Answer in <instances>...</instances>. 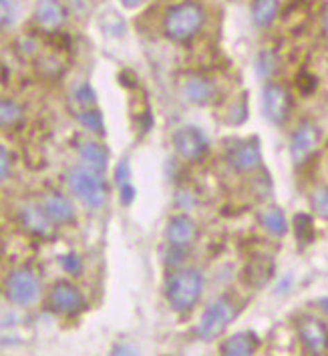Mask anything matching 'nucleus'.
<instances>
[{
  "label": "nucleus",
  "instance_id": "nucleus-19",
  "mask_svg": "<svg viewBox=\"0 0 328 356\" xmlns=\"http://www.w3.org/2000/svg\"><path fill=\"white\" fill-rule=\"evenodd\" d=\"M250 13L258 29H268L280 13V0H252Z\"/></svg>",
  "mask_w": 328,
  "mask_h": 356
},
{
  "label": "nucleus",
  "instance_id": "nucleus-17",
  "mask_svg": "<svg viewBox=\"0 0 328 356\" xmlns=\"http://www.w3.org/2000/svg\"><path fill=\"white\" fill-rule=\"evenodd\" d=\"M258 346L260 338L254 332H238L222 342L220 353L224 356H252L258 350Z\"/></svg>",
  "mask_w": 328,
  "mask_h": 356
},
{
  "label": "nucleus",
  "instance_id": "nucleus-25",
  "mask_svg": "<svg viewBox=\"0 0 328 356\" xmlns=\"http://www.w3.org/2000/svg\"><path fill=\"white\" fill-rule=\"evenodd\" d=\"M294 229H296V236L298 240L302 242H310L312 236H314V225H312V218L306 213H298L294 218Z\"/></svg>",
  "mask_w": 328,
  "mask_h": 356
},
{
  "label": "nucleus",
  "instance_id": "nucleus-5",
  "mask_svg": "<svg viewBox=\"0 0 328 356\" xmlns=\"http://www.w3.org/2000/svg\"><path fill=\"white\" fill-rule=\"evenodd\" d=\"M4 294L13 304L31 306L39 300L40 278L28 268H19L8 274V278L4 282Z\"/></svg>",
  "mask_w": 328,
  "mask_h": 356
},
{
  "label": "nucleus",
  "instance_id": "nucleus-18",
  "mask_svg": "<svg viewBox=\"0 0 328 356\" xmlns=\"http://www.w3.org/2000/svg\"><path fill=\"white\" fill-rule=\"evenodd\" d=\"M79 159L83 165L95 169L99 173H105V169L109 165V149L97 141H85L79 145Z\"/></svg>",
  "mask_w": 328,
  "mask_h": 356
},
{
  "label": "nucleus",
  "instance_id": "nucleus-28",
  "mask_svg": "<svg viewBox=\"0 0 328 356\" xmlns=\"http://www.w3.org/2000/svg\"><path fill=\"white\" fill-rule=\"evenodd\" d=\"M75 99H77V103L83 107V109H89V107H93L97 101L95 91L91 89V85H81L77 91H75Z\"/></svg>",
  "mask_w": 328,
  "mask_h": 356
},
{
  "label": "nucleus",
  "instance_id": "nucleus-4",
  "mask_svg": "<svg viewBox=\"0 0 328 356\" xmlns=\"http://www.w3.org/2000/svg\"><path fill=\"white\" fill-rule=\"evenodd\" d=\"M236 316V306L230 298H218L215 302H212L204 314H202V320L195 328V334L202 340H213L220 334H224V330L230 326V322Z\"/></svg>",
  "mask_w": 328,
  "mask_h": 356
},
{
  "label": "nucleus",
  "instance_id": "nucleus-27",
  "mask_svg": "<svg viewBox=\"0 0 328 356\" xmlns=\"http://www.w3.org/2000/svg\"><path fill=\"white\" fill-rule=\"evenodd\" d=\"M17 19V6L13 0H0V29L10 26Z\"/></svg>",
  "mask_w": 328,
  "mask_h": 356
},
{
  "label": "nucleus",
  "instance_id": "nucleus-31",
  "mask_svg": "<svg viewBox=\"0 0 328 356\" xmlns=\"http://www.w3.org/2000/svg\"><path fill=\"white\" fill-rule=\"evenodd\" d=\"M10 175V155L0 145V184Z\"/></svg>",
  "mask_w": 328,
  "mask_h": 356
},
{
  "label": "nucleus",
  "instance_id": "nucleus-12",
  "mask_svg": "<svg viewBox=\"0 0 328 356\" xmlns=\"http://www.w3.org/2000/svg\"><path fill=\"white\" fill-rule=\"evenodd\" d=\"M197 238V225L188 213H177L165 225V240L174 250H188Z\"/></svg>",
  "mask_w": 328,
  "mask_h": 356
},
{
  "label": "nucleus",
  "instance_id": "nucleus-13",
  "mask_svg": "<svg viewBox=\"0 0 328 356\" xmlns=\"http://www.w3.org/2000/svg\"><path fill=\"white\" fill-rule=\"evenodd\" d=\"M33 19L44 33H55L67 22V8L58 0H39Z\"/></svg>",
  "mask_w": 328,
  "mask_h": 356
},
{
  "label": "nucleus",
  "instance_id": "nucleus-20",
  "mask_svg": "<svg viewBox=\"0 0 328 356\" xmlns=\"http://www.w3.org/2000/svg\"><path fill=\"white\" fill-rule=\"evenodd\" d=\"M272 270H274V264L270 260H264V258H256L246 266V272H244V278L250 286H264L266 282L270 280Z\"/></svg>",
  "mask_w": 328,
  "mask_h": 356
},
{
  "label": "nucleus",
  "instance_id": "nucleus-21",
  "mask_svg": "<svg viewBox=\"0 0 328 356\" xmlns=\"http://www.w3.org/2000/svg\"><path fill=\"white\" fill-rule=\"evenodd\" d=\"M260 224L262 227L272 234V236H284L286 232H288V222H286V216H284V211L282 209H278V207H270V209H266V211H262V216H260Z\"/></svg>",
  "mask_w": 328,
  "mask_h": 356
},
{
  "label": "nucleus",
  "instance_id": "nucleus-22",
  "mask_svg": "<svg viewBox=\"0 0 328 356\" xmlns=\"http://www.w3.org/2000/svg\"><path fill=\"white\" fill-rule=\"evenodd\" d=\"M24 109L13 99H0V129H10L22 121Z\"/></svg>",
  "mask_w": 328,
  "mask_h": 356
},
{
  "label": "nucleus",
  "instance_id": "nucleus-26",
  "mask_svg": "<svg viewBox=\"0 0 328 356\" xmlns=\"http://www.w3.org/2000/svg\"><path fill=\"white\" fill-rule=\"evenodd\" d=\"M276 71H278V56L270 51H264L258 56V73L262 76H272Z\"/></svg>",
  "mask_w": 328,
  "mask_h": 356
},
{
  "label": "nucleus",
  "instance_id": "nucleus-34",
  "mask_svg": "<svg viewBox=\"0 0 328 356\" xmlns=\"http://www.w3.org/2000/svg\"><path fill=\"white\" fill-rule=\"evenodd\" d=\"M318 306H320V310H322V312L328 316V298H320Z\"/></svg>",
  "mask_w": 328,
  "mask_h": 356
},
{
  "label": "nucleus",
  "instance_id": "nucleus-6",
  "mask_svg": "<svg viewBox=\"0 0 328 356\" xmlns=\"http://www.w3.org/2000/svg\"><path fill=\"white\" fill-rule=\"evenodd\" d=\"M47 306H49V310H53L55 314H60V316H75L85 308V298L75 284L58 282L51 288V292L47 296Z\"/></svg>",
  "mask_w": 328,
  "mask_h": 356
},
{
  "label": "nucleus",
  "instance_id": "nucleus-9",
  "mask_svg": "<svg viewBox=\"0 0 328 356\" xmlns=\"http://www.w3.org/2000/svg\"><path fill=\"white\" fill-rule=\"evenodd\" d=\"M320 143V131L312 123H302L296 131L292 133L290 139V157L296 165L309 161L312 153L318 149Z\"/></svg>",
  "mask_w": 328,
  "mask_h": 356
},
{
  "label": "nucleus",
  "instance_id": "nucleus-8",
  "mask_svg": "<svg viewBox=\"0 0 328 356\" xmlns=\"http://www.w3.org/2000/svg\"><path fill=\"white\" fill-rule=\"evenodd\" d=\"M262 109L266 119L282 125L290 115V93L278 83H268L262 91Z\"/></svg>",
  "mask_w": 328,
  "mask_h": 356
},
{
  "label": "nucleus",
  "instance_id": "nucleus-14",
  "mask_svg": "<svg viewBox=\"0 0 328 356\" xmlns=\"http://www.w3.org/2000/svg\"><path fill=\"white\" fill-rule=\"evenodd\" d=\"M40 206H42V209L47 211V216L53 220L55 225L71 224L75 220V206L65 193H58V191L47 193L42 197Z\"/></svg>",
  "mask_w": 328,
  "mask_h": 356
},
{
  "label": "nucleus",
  "instance_id": "nucleus-23",
  "mask_svg": "<svg viewBox=\"0 0 328 356\" xmlns=\"http://www.w3.org/2000/svg\"><path fill=\"white\" fill-rule=\"evenodd\" d=\"M79 123L87 129V131L95 133V135H103L105 133V123H103V115L97 111L95 107L83 109L77 115Z\"/></svg>",
  "mask_w": 328,
  "mask_h": 356
},
{
  "label": "nucleus",
  "instance_id": "nucleus-1",
  "mask_svg": "<svg viewBox=\"0 0 328 356\" xmlns=\"http://www.w3.org/2000/svg\"><path fill=\"white\" fill-rule=\"evenodd\" d=\"M206 24V10L195 0H183L170 6L161 20L163 35L174 42H190L202 33Z\"/></svg>",
  "mask_w": 328,
  "mask_h": 356
},
{
  "label": "nucleus",
  "instance_id": "nucleus-35",
  "mask_svg": "<svg viewBox=\"0 0 328 356\" xmlns=\"http://www.w3.org/2000/svg\"><path fill=\"white\" fill-rule=\"evenodd\" d=\"M322 29H325V33H328V6L327 10L322 13Z\"/></svg>",
  "mask_w": 328,
  "mask_h": 356
},
{
  "label": "nucleus",
  "instance_id": "nucleus-10",
  "mask_svg": "<svg viewBox=\"0 0 328 356\" xmlns=\"http://www.w3.org/2000/svg\"><path fill=\"white\" fill-rule=\"evenodd\" d=\"M298 337L309 355H325L328 353V326L318 318L300 320L298 324Z\"/></svg>",
  "mask_w": 328,
  "mask_h": 356
},
{
  "label": "nucleus",
  "instance_id": "nucleus-11",
  "mask_svg": "<svg viewBox=\"0 0 328 356\" xmlns=\"http://www.w3.org/2000/svg\"><path fill=\"white\" fill-rule=\"evenodd\" d=\"M228 163L236 171H252L260 165L262 161V149H260V141L254 139H244V141H236L232 147L226 153Z\"/></svg>",
  "mask_w": 328,
  "mask_h": 356
},
{
  "label": "nucleus",
  "instance_id": "nucleus-3",
  "mask_svg": "<svg viewBox=\"0 0 328 356\" xmlns=\"http://www.w3.org/2000/svg\"><path fill=\"white\" fill-rule=\"evenodd\" d=\"M67 186L79 202H83L87 207L97 209L107 202L109 188H107V181L103 179V173L87 165L71 169L67 173Z\"/></svg>",
  "mask_w": 328,
  "mask_h": 356
},
{
  "label": "nucleus",
  "instance_id": "nucleus-15",
  "mask_svg": "<svg viewBox=\"0 0 328 356\" xmlns=\"http://www.w3.org/2000/svg\"><path fill=\"white\" fill-rule=\"evenodd\" d=\"M20 224L28 234L39 236V238L53 236V229H55L53 220L47 216L42 206H35V204H28L20 209Z\"/></svg>",
  "mask_w": 328,
  "mask_h": 356
},
{
  "label": "nucleus",
  "instance_id": "nucleus-29",
  "mask_svg": "<svg viewBox=\"0 0 328 356\" xmlns=\"http://www.w3.org/2000/svg\"><path fill=\"white\" fill-rule=\"evenodd\" d=\"M60 266H63L65 272H69L73 276H79L81 270H83V262H81V258H79L77 254H65L60 258Z\"/></svg>",
  "mask_w": 328,
  "mask_h": 356
},
{
  "label": "nucleus",
  "instance_id": "nucleus-16",
  "mask_svg": "<svg viewBox=\"0 0 328 356\" xmlns=\"http://www.w3.org/2000/svg\"><path fill=\"white\" fill-rule=\"evenodd\" d=\"M183 97L193 105H210L218 97V87L206 76H190L183 83Z\"/></svg>",
  "mask_w": 328,
  "mask_h": 356
},
{
  "label": "nucleus",
  "instance_id": "nucleus-24",
  "mask_svg": "<svg viewBox=\"0 0 328 356\" xmlns=\"http://www.w3.org/2000/svg\"><path fill=\"white\" fill-rule=\"evenodd\" d=\"M310 206L322 220H328V188H318L310 195Z\"/></svg>",
  "mask_w": 328,
  "mask_h": 356
},
{
  "label": "nucleus",
  "instance_id": "nucleus-32",
  "mask_svg": "<svg viewBox=\"0 0 328 356\" xmlns=\"http://www.w3.org/2000/svg\"><path fill=\"white\" fill-rule=\"evenodd\" d=\"M129 161L127 159H123L119 165H117V184L119 186H123V184H127L129 181Z\"/></svg>",
  "mask_w": 328,
  "mask_h": 356
},
{
  "label": "nucleus",
  "instance_id": "nucleus-30",
  "mask_svg": "<svg viewBox=\"0 0 328 356\" xmlns=\"http://www.w3.org/2000/svg\"><path fill=\"white\" fill-rule=\"evenodd\" d=\"M119 200H121L123 206H131L133 204V200H136V188L129 181L123 184V186H119Z\"/></svg>",
  "mask_w": 328,
  "mask_h": 356
},
{
  "label": "nucleus",
  "instance_id": "nucleus-2",
  "mask_svg": "<svg viewBox=\"0 0 328 356\" xmlns=\"http://www.w3.org/2000/svg\"><path fill=\"white\" fill-rule=\"evenodd\" d=\"M204 284L206 280L197 270L186 268V270L174 272L165 284V298H167L170 308L177 314L192 312L193 306L197 304L204 292Z\"/></svg>",
  "mask_w": 328,
  "mask_h": 356
},
{
  "label": "nucleus",
  "instance_id": "nucleus-7",
  "mask_svg": "<svg viewBox=\"0 0 328 356\" xmlns=\"http://www.w3.org/2000/svg\"><path fill=\"white\" fill-rule=\"evenodd\" d=\"M174 147L177 155L190 163L204 159L208 153V137L197 127H181L174 133Z\"/></svg>",
  "mask_w": 328,
  "mask_h": 356
},
{
  "label": "nucleus",
  "instance_id": "nucleus-33",
  "mask_svg": "<svg viewBox=\"0 0 328 356\" xmlns=\"http://www.w3.org/2000/svg\"><path fill=\"white\" fill-rule=\"evenodd\" d=\"M121 4H123L125 8H137V6L143 4V0H121Z\"/></svg>",
  "mask_w": 328,
  "mask_h": 356
}]
</instances>
